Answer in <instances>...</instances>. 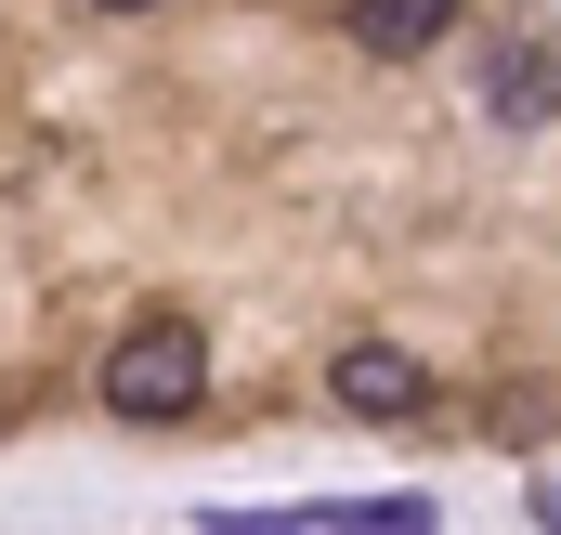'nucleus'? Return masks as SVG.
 I'll return each instance as SVG.
<instances>
[{
	"label": "nucleus",
	"mask_w": 561,
	"mask_h": 535,
	"mask_svg": "<svg viewBox=\"0 0 561 535\" xmlns=\"http://www.w3.org/2000/svg\"><path fill=\"white\" fill-rule=\"evenodd\" d=\"M483 118H496V132H549V118H561V53L510 39V53L483 66Z\"/></svg>",
	"instance_id": "obj_3"
},
{
	"label": "nucleus",
	"mask_w": 561,
	"mask_h": 535,
	"mask_svg": "<svg viewBox=\"0 0 561 535\" xmlns=\"http://www.w3.org/2000/svg\"><path fill=\"white\" fill-rule=\"evenodd\" d=\"M444 26H457V0H353V39L366 53H431Z\"/></svg>",
	"instance_id": "obj_4"
},
{
	"label": "nucleus",
	"mask_w": 561,
	"mask_h": 535,
	"mask_svg": "<svg viewBox=\"0 0 561 535\" xmlns=\"http://www.w3.org/2000/svg\"><path fill=\"white\" fill-rule=\"evenodd\" d=\"M536 523H549V535H561V483H536Z\"/></svg>",
	"instance_id": "obj_7"
},
{
	"label": "nucleus",
	"mask_w": 561,
	"mask_h": 535,
	"mask_svg": "<svg viewBox=\"0 0 561 535\" xmlns=\"http://www.w3.org/2000/svg\"><path fill=\"white\" fill-rule=\"evenodd\" d=\"M327 392L353 405V418H419V405H431V366L392 353V340H353V353L327 366Z\"/></svg>",
	"instance_id": "obj_2"
},
{
	"label": "nucleus",
	"mask_w": 561,
	"mask_h": 535,
	"mask_svg": "<svg viewBox=\"0 0 561 535\" xmlns=\"http://www.w3.org/2000/svg\"><path fill=\"white\" fill-rule=\"evenodd\" d=\"M327 535H444L419 497H353V510H327Z\"/></svg>",
	"instance_id": "obj_5"
},
{
	"label": "nucleus",
	"mask_w": 561,
	"mask_h": 535,
	"mask_svg": "<svg viewBox=\"0 0 561 535\" xmlns=\"http://www.w3.org/2000/svg\"><path fill=\"white\" fill-rule=\"evenodd\" d=\"M209 535H327V510H209Z\"/></svg>",
	"instance_id": "obj_6"
},
{
	"label": "nucleus",
	"mask_w": 561,
	"mask_h": 535,
	"mask_svg": "<svg viewBox=\"0 0 561 535\" xmlns=\"http://www.w3.org/2000/svg\"><path fill=\"white\" fill-rule=\"evenodd\" d=\"M196 392H209V340H196L183 314L118 327V353H105V418L157 431V418H196Z\"/></svg>",
	"instance_id": "obj_1"
},
{
	"label": "nucleus",
	"mask_w": 561,
	"mask_h": 535,
	"mask_svg": "<svg viewBox=\"0 0 561 535\" xmlns=\"http://www.w3.org/2000/svg\"><path fill=\"white\" fill-rule=\"evenodd\" d=\"M92 13H157V0H92Z\"/></svg>",
	"instance_id": "obj_8"
}]
</instances>
